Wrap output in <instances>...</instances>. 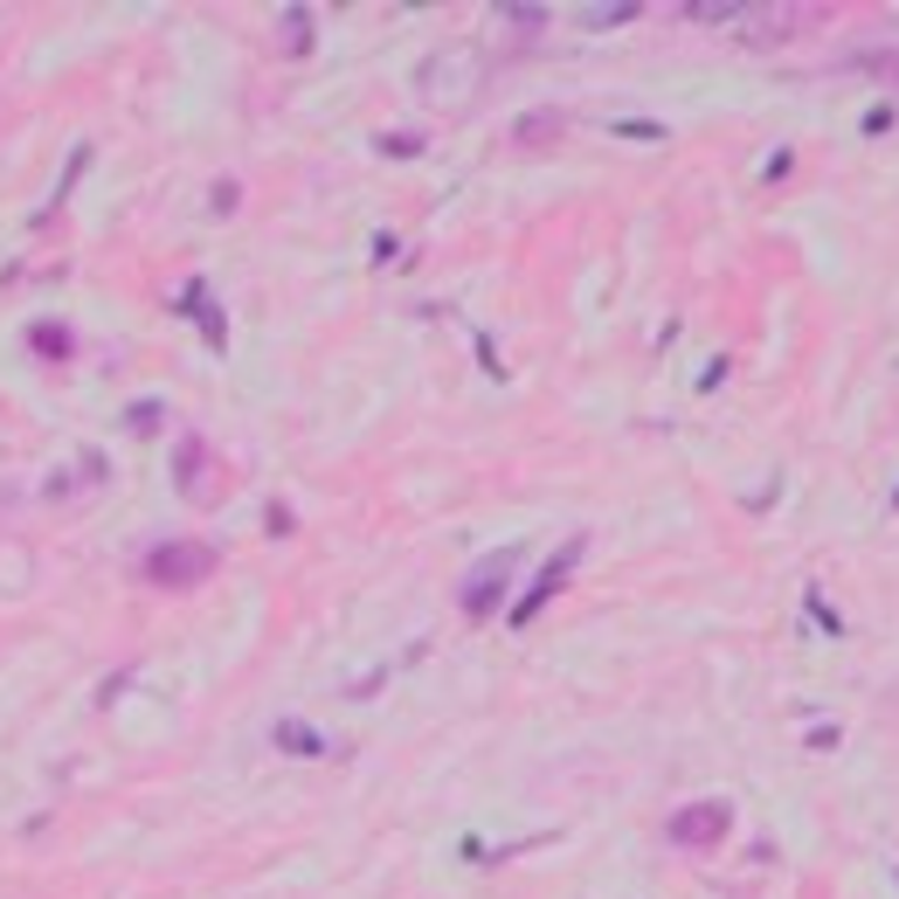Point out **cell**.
Masks as SVG:
<instances>
[{
    "label": "cell",
    "instance_id": "obj_1",
    "mask_svg": "<svg viewBox=\"0 0 899 899\" xmlns=\"http://www.w3.org/2000/svg\"><path fill=\"white\" fill-rule=\"evenodd\" d=\"M727 803H692V809H678V817L665 823L671 830V844L678 851H706V844H719V838H727Z\"/></svg>",
    "mask_w": 899,
    "mask_h": 899
},
{
    "label": "cell",
    "instance_id": "obj_4",
    "mask_svg": "<svg viewBox=\"0 0 899 899\" xmlns=\"http://www.w3.org/2000/svg\"><path fill=\"white\" fill-rule=\"evenodd\" d=\"M284 21H291V28H284V49L298 56V49H304V21H312V14H284Z\"/></svg>",
    "mask_w": 899,
    "mask_h": 899
},
{
    "label": "cell",
    "instance_id": "obj_2",
    "mask_svg": "<svg viewBox=\"0 0 899 899\" xmlns=\"http://www.w3.org/2000/svg\"><path fill=\"white\" fill-rule=\"evenodd\" d=\"M146 567H152V581L187 588V581H201L208 567H215V554H208V546H160V554H152Z\"/></svg>",
    "mask_w": 899,
    "mask_h": 899
},
{
    "label": "cell",
    "instance_id": "obj_3",
    "mask_svg": "<svg viewBox=\"0 0 899 899\" xmlns=\"http://www.w3.org/2000/svg\"><path fill=\"white\" fill-rule=\"evenodd\" d=\"M851 70H872L879 83H899V49H872V56H851Z\"/></svg>",
    "mask_w": 899,
    "mask_h": 899
}]
</instances>
